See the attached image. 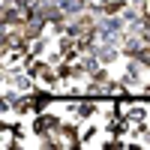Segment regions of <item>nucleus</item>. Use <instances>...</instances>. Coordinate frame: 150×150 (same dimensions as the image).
I'll return each mask as SVG.
<instances>
[{"label":"nucleus","mask_w":150,"mask_h":150,"mask_svg":"<svg viewBox=\"0 0 150 150\" xmlns=\"http://www.w3.org/2000/svg\"><path fill=\"white\" fill-rule=\"evenodd\" d=\"M99 108H102V105H96V102H75V105H72V114H75V120L84 123V120H90Z\"/></svg>","instance_id":"1"}]
</instances>
